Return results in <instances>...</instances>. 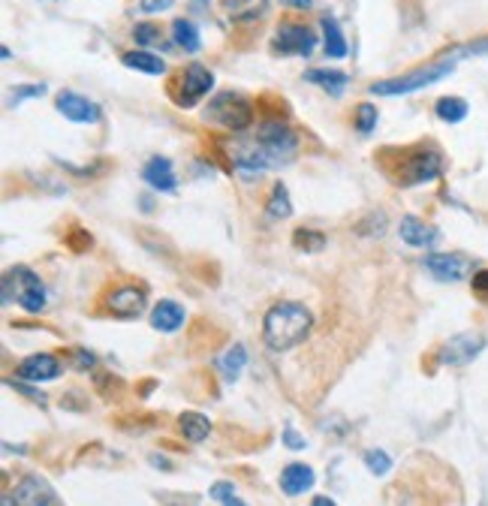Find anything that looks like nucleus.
Instances as JSON below:
<instances>
[{
    "label": "nucleus",
    "instance_id": "1",
    "mask_svg": "<svg viewBox=\"0 0 488 506\" xmlns=\"http://www.w3.org/2000/svg\"><path fill=\"white\" fill-rule=\"evenodd\" d=\"M311 325H314V316L305 305L277 302L262 316V341L268 343V350L286 352L298 347L311 334Z\"/></svg>",
    "mask_w": 488,
    "mask_h": 506
},
{
    "label": "nucleus",
    "instance_id": "2",
    "mask_svg": "<svg viewBox=\"0 0 488 506\" xmlns=\"http://www.w3.org/2000/svg\"><path fill=\"white\" fill-rule=\"evenodd\" d=\"M452 70H455V61L440 58V61H431L428 67L413 70V72H404V76H398V79H383V81H374V85H371V94H374V97H398V94H413V90L428 88V85H434V81L446 79Z\"/></svg>",
    "mask_w": 488,
    "mask_h": 506
},
{
    "label": "nucleus",
    "instance_id": "3",
    "mask_svg": "<svg viewBox=\"0 0 488 506\" xmlns=\"http://www.w3.org/2000/svg\"><path fill=\"white\" fill-rule=\"evenodd\" d=\"M22 305L27 314H40L45 307V286L31 268L15 266L4 277V305Z\"/></svg>",
    "mask_w": 488,
    "mask_h": 506
},
{
    "label": "nucleus",
    "instance_id": "4",
    "mask_svg": "<svg viewBox=\"0 0 488 506\" xmlns=\"http://www.w3.org/2000/svg\"><path fill=\"white\" fill-rule=\"evenodd\" d=\"M205 117H211L232 133H244L253 124V103L239 90H223L208 103Z\"/></svg>",
    "mask_w": 488,
    "mask_h": 506
},
{
    "label": "nucleus",
    "instance_id": "5",
    "mask_svg": "<svg viewBox=\"0 0 488 506\" xmlns=\"http://www.w3.org/2000/svg\"><path fill=\"white\" fill-rule=\"evenodd\" d=\"M211 88H214L211 70L202 67V63H187V67L178 72L175 85L169 88V97L175 99V106L190 108V106H196L202 97L211 94Z\"/></svg>",
    "mask_w": 488,
    "mask_h": 506
},
{
    "label": "nucleus",
    "instance_id": "6",
    "mask_svg": "<svg viewBox=\"0 0 488 506\" xmlns=\"http://www.w3.org/2000/svg\"><path fill=\"white\" fill-rule=\"evenodd\" d=\"M262 148V154L271 160V166H277L280 160H289L296 154L298 148V139H296V133L289 130L286 124H280V121H266V124H259V130H257V139H253Z\"/></svg>",
    "mask_w": 488,
    "mask_h": 506
},
{
    "label": "nucleus",
    "instance_id": "7",
    "mask_svg": "<svg viewBox=\"0 0 488 506\" xmlns=\"http://www.w3.org/2000/svg\"><path fill=\"white\" fill-rule=\"evenodd\" d=\"M271 49L277 54H298V58H311L316 49V36L307 24L298 22H280L275 31V42Z\"/></svg>",
    "mask_w": 488,
    "mask_h": 506
},
{
    "label": "nucleus",
    "instance_id": "8",
    "mask_svg": "<svg viewBox=\"0 0 488 506\" xmlns=\"http://www.w3.org/2000/svg\"><path fill=\"white\" fill-rule=\"evenodd\" d=\"M440 172H443V157L437 148H416L407 157V169L401 172L398 184H425V181L437 178Z\"/></svg>",
    "mask_w": 488,
    "mask_h": 506
},
{
    "label": "nucleus",
    "instance_id": "9",
    "mask_svg": "<svg viewBox=\"0 0 488 506\" xmlns=\"http://www.w3.org/2000/svg\"><path fill=\"white\" fill-rule=\"evenodd\" d=\"M485 347V338L483 334H474V332H461L455 338H449L446 343L440 347V365H449V368H458V365H470L479 352Z\"/></svg>",
    "mask_w": 488,
    "mask_h": 506
},
{
    "label": "nucleus",
    "instance_id": "10",
    "mask_svg": "<svg viewBox=\"0 0 488 506\" xmlns=\"http://www.w3.org/2000/svg\"><path fill=\"white\" fill-rule=\"evenodd\" d=\"M54 106H58V112L67 121H76V124H97L99 115H103V108L94 99H88L85 94H76V90H61L54 97Z\"/></svg>",
    "mask_w": 488,
    "mask_h": 506
},
{
    "label": "nucleus",
    "instance_id": "11",
    "mask_svg": "<svg viewBox=\"0 0 488 506\" xmlns=\"http://www.w3.org/2000/svg\"><path fill=\"white\" fill-rule=\"evenodd\" d=\"M9 494H13V501L18 506H58V494H54V488L45 483L42 476H33V473L18 479V485Z\"/></svg>",
    "mask_w": 488,
    "mask_h": 506
},
{
    "label": "nucleus",
    "instance_id": "12",
    "mask_svg": "<svg viewBox=\"0 0 488 506\" xmlns=\"http://www.w3.org/2000/svg\"><path fill=\"white\" fill-rule=\"evenodd\" d=\"M106 307L117 320H136L148 307V295H145L142 286H121L106 298Z\"/></svg>",
    "mask_w": 488,
    "mask_h": 506
},
{
    "label": "nucleus",
    "instance_id": "13",
    "mask_svg": "<svg viewBox=\"0 0 488 506\" xmlns=\"http://www.w3.org/2000/svg\"><path fill=\"white\" fill-rule=\"evenodd\" d=\"M15 374L18 380H24V383H49V380H58L61 361L49 356V352H33V356L18 361Z\"/></svg>",
    "mask_w": 488,
    "mask_h": 506
},
{
    "label": "nucleus",
    "instance_id": "14",
    "mask_svg": "<svg viewBox=\"0 0 488 506\" xmlns=\"http://www.w3.org/2000/svg\"><path fill=\"white\" fill-rule=\"evenodd\" d=\"M425 268L437 280H449L452 284V280L467 277L470 259L461 257V253H428V257H425Z\"/></svg>",
    "mask_w": 488,
    "mask_h": 506
},
{
    "label": "nucleus",
    "instance_id": "15",
    "mask_svg": "<svg viewBox=\"0 0 488 506\" xmlns=\"http://www.w3.org/2000/svg\"><path fill=\"white\" fill-rule=\"evenodd\" d=\"M142 181H148L151 190H160V193H172L178 187L175 169H172L169 157H151L142 169Z\"/></svg>",
    "mask_w": 488,
    "mask_h": 506
},
{
    "label": "nucleus",
    "instance_id": "16",
    "mask_svg": "<svg viewBox=\"0 0 488 506\" xmlns=\"http://www.w3.org/2000/svg\"><path fill=\"white\" fill-rule=\"evenodd\" d=\"M316 483V473H314V467H307V464H286L284 470H280V492H284L286 497H298V494H305V492H311Z\"/></svg>",
    "mask_w": 488,
    "mask_h": 506
},
{
    "label": "nucleus",
    "instance_id": "17",
    "mask_svg": "<svg viewBox=\"0 0 488 506\" xmlns=\"http://www.w3.org/2000/svg\"><path fill=\"white\" fill-rule=\"evenodd\" d=\"M398 232H401V241H407L410 248H431V244H437V239H440V232L434 230V226H428L413 214L404 217L401 226H398Z\"/></svg>",
    "mask_w": 488,
    "mask_h": 506
},
{
    "label": "nucleus",
    "instance_id": "18",
    "mask_svg": "<svg viewBox=\"0 0 488 506\" xmlns=\"http://www.w3.org/2000/svg\"><path fill=\"white\" fill-rule=\"evenodd\" d=\"M151 325L163 334H172L178 332L181 325H184V307L178 302H172V298H163V302L154 305L151 311Z\"/></svg>",
    "mask_w": 488,
    "mask_h": 506
},
{
    "label": "nucleus",
    "instance_id": "19",
    "mask_svg": "<svg viewBox=\"0 0 488 506\" xmlns=\"http://www.w3.org/2000/svg\"><path fill=\"white\" fill-rule=\"evenodd\" d=\"M323 49L329 58H347V40H343V31L338 24V18L323 15Z\"/></svg>",
    "mask_w": 488,
    "mask_h": 506
},
{
    "label": "nucleus",
    "instance_id": "20",
    "mask_svg": "<svg viewBox=\"0 0 488 506\" xmlns=\"http://www.w3.org/2000/svg\"><path fill=\"white\" fill-rule=\"evenodd\" d=\"M178 428H181V434H184V440L202 443L208 434H211V422H208V416H202V413L187 410L178 416Z\"/></svg>",
    "mask_w": 488,
    "mask_h": 506
},
{
    "label": "nucleus",
    "instance_id": "21",
    "mask_svg": "<svg viewBox=\"0 0 488 506\" xmlns=\"http://www.w3.org/2000/svg\"><path fill=\"white\" fill-rule=\"evenodd\" d=\"M172 36H175V45L184 49L187 54H196L202 49V36H199V27L190 22V18H175L172 22Z\"/></svg>",
    "mask_w": 488,
    "mask_h": 506
},
{
    "label": "nucleus",
    "instance_id": "22",
    "mask_svg": "<svg viewBox=\"0 0 488 506\" xmlns=\"http://www.w3.org/2000/svg\"><path fill=\"white\" fill-rule=\"evenodd\" d=\"M305 81H311V85H320L323 90H329V94H343V88H347V72H341V70H307L305 72Z\"/></svg>",
    "mask_w": 488,
    "mask_h": 506
},
{
    "label": "nucleus",
    "instance_id": "23",
    "mask_svg": "<svg viewBox=\"0 0 488 506\" xmlns=\"http://www.w3.org/2000/svg\"><path fill=\"white\" fill-rule=\"evenodd\" d=\"M121 61H124V67L148 72V76H163V72H166V61H160L157 54H151V52H139V49L127 52Z\"/></svg>",
    "mask_w": 488,
    "mask_h": 506
},
{
    "label": "nucleus",
    "instance_id": "24",
    "mask_svg": "<svg viewBox=\"0 0 488 506\" xmlns=\"http://www.w3.org/2000/svg\"><path fill=\"white\" fill-rule=\"evenodd\" d=\"M434 112H437L440 121L458 124V121H465V117H467L470 106H467V99H461V97H440L437 103H434Z\"/></svg>",
    "mask_w": 488,
    "mask_h": 506
},
{
    "label": "nucleus",
    "instance_id": "25",
    "mask_svg": "<svg viewBox=\"0 0 488 506\" xmlns=\"http://www.w3.org/2000/svg\"><path fill=\"white\" fill-rule=\"evenodd\" d=\"M217 365H221V374H223L226 380H239V374L244 370V365H248V350H244L241 343H235L232 350L223 352Z\"/></svg>",
    "mask_w": 488,
    "mask_h": 506
},
{
    "label": "nucleus",
    "instance_id": "26",
    "mask_svg": "<svg viewBox=\"0 0 488 506\" xmlns=\"http://www.w3.org/2000/svg\"><path fill=\"white\" fill-rule=\"evenodd\" d=\"M268 214L277 217V220H286L289 214H293V202H289V193L284 184H275L268 196Z\"/></svg>",
    "mask_w": 488,
    "mask_h": 506
},
{
    "label": "nucleus",
    "instance_id": "27",
    "mask_svg": "<svg viewBox=\"0 0 488 506\" xmlns=\"http://www.w3.org/2000/svg\"><path fill=\"white\" fill-rule=\"evenodd\" d=\"M365 467L374 476H386L389 470H392V458H389L383 449H368L365 452Z\"/></svg>",
    "mask_w": 488,
    "mask_h": 506
},
{
    "label": "nucleus",
    "instance_id": "28",
    "mask_svg": "<svg viewBox=\"0 0 488 506\" xmlns=\"http://www.w3.org/2000/svg\"><path fill=\"white\" fill-rule=\"evenodd\" d=\"M479 54H488V36L476 42H467V45H458V49H452L446 58L449 61H461V58H479Z\"/></svg>",
    "mask_w": 488,
    "mask_h": 506
},
{
    "label": "nucleus",
    "instance_id": "29",
    "mask_svg": "<svg viewBox=\"0 0 488 506\" xmlns=\"http://www.w3.org/2000/svg\"><path fill=\"white\" fill-rule=\"evenodd\" d=\"M133 40L136 45H157L160 42V27L151 22H139L133 27Z\"/></svg>",
    "mask_w": 488,
    "mask_h": 506
},
{
    "label": "nucleus",
    "instance_id": "30",
    "mask_svg": "<svg viewBox=\"0 0 488 506\" xmlns=\"http://www.w3.org/2000/svg\"><path fill=\"white\" fill-rule=\"evenodd\" d=\"M296 248H305L307 253H316V250H323V244L325 239L320 232H314V230H296Z\"/></svg>",
    "mask_w": 488,
    "mask_h": 506
},
{
    "label": "nucleus",
    "instance_id": "31",
    "mask_svg": "<svg viewBox=\"0 0 488 506\" xmlns=\"http://www.w3.org/2000/svg\"><path fill=\"white\" fill-rule=\"evenodd\" d=\"M356 126H359V133H371L377 126V106H371V103H361L356 108Z\"/></svg>",
    "mask_w": 488,
    "mask_h": 506
},
{
    "label": "nucleus",
    "instance_id": "32",
    "mask_svg": "<svg viewBox=\"0 0 488 506\" xmlns=\"http://www.w3.org/2000/svg\"><path fill=\"white\" fill-rule=\"evenodd\" d=\"M208 497L217 501V503H226L230 497H235V485L226 483V479H221V483H214L211 488H208Z\"/></svg>",
    "mask_w": 488,
    "mask_h": 506
},
{
    "label": "nucleus",
    "instance_id": "33",
    "mask_svg": "<svg viewBox=\"0 0 488 506\" xmlns=\"http://www.w3.org/2000/svg\"><path fill=\"white\" fill-rule=\"evenodd\" d=\"M42 94H45V85H24V88H18L15 94H13V103L18 106L27 97H42Z\"/></svg>",
    "mask_w": 488,
    "mask_h": 506
},
{
    "label": "nucleus",
    "instance_id": "34",
    "mask_svg": "<svg viewBox=\"0 0 488 506\" xmlns=\"http://www.w3.org/2000/svg\"><path fill=\"white\" fill-rule=\"evenodd\" d=\"M284 443L289 449H305L307 446V440L302 437V434H296L293 425H286V428H284Z\"/></svg>",
    "mask_w": 488,
    "mask_h": 506
},
{
    "label": "nucleus",
    "instance_id": "35",
    "mask_svg": "<svg viewBox=\"0 0 488 506\" xmlns=\"http://www.w3.org/2000/svg\"><path fill=\"white\" fill-rule=\"evenodd\" d=\"M474 293H476L479 298H485V302H488V268L476 271V275H474Z\"/></svg>",
    "mask_w": 488,
    "mask_h": 506
},
{
    "label": "nucleus",
    "instance_id": "36",
    "mask_svg": "<svg viewBox=\"0 0 488 506\" xmlns=\"http://www.w3.org/2000/svg\"><path fill=\"white\" fill-rule=\"evenodd\" d=\"M172 6V0H139V9L142 13H166V9Z\"/></svg>",
    "mask_w": 488,
    "mask_h": 506
},
{
    "label": "nucleus",
    "instance_id": "37",
    "mask_svg": "<svg viewBox=\"0 0 488 506\" xmlns=\"http://www.w3.org/2000/svg\"><path fill=\"white\" fill-rule=\"evenodd\" d=\"M280 4L284 6H293V9H307L314 4V0H280Z\"/></svg>",
    "mask_w": 488,
    "mask_h": 506
},
{
    "label": "nucleus",
    "instance_id": "38",
    "mask_svg": "<svg viewBox=\"0 0 488 506\" xmlns=\"http://www.w3.org/2000/svg\"><path fill=\"white\" fill-rule=\"evenodd\" d=\"M311 506H338V503H334L332 497H323V494H320V497H314Z\"/></svg>",
    "mask_w": 488,
    "mask_h": 506
},
{
    "label": "nucleus",
    "instance_id": "39",
    "mask_svg": "<svg viewBox=\"0 0 488 506\" xmlns=\"http://www.w3.org/2000/svg\"><path fill=\"white\" fill-rule=\"evenodd\" d=\"M221 506H248V503H241L239 497H230V501H226V503H221Z\"/></svg>",
    "mask_w": 488,
    "mask_h": 506
},
{
    "label": "nucleus",
    "instance_id": "40",
    "mask_svg": "<svg viewBox=\"0 0 488 506\" xmlns=\"http://www.w3.org/2000/svg\"><path fill=\"white\" fill-rule=\"evenodd\" d=\"M0 506H18V503L13 501V494H4V501H0Z\"/></svg>",
    "mask_w": 488,
    "mask_h": 506
},
{
    "label": "nucleus",
    "instance_id": "41",
    "mask_svg": "<svg viewBox=\"0 0 488 506\" xmlns=\"http://www.w3.org/2000/svg\"><path fill=\"white\" fill-rule=\"evenodd\" d=\"M223 4H226V6H239L241 0H223Z\"/></svg>",
    "mask_w": 488,
    "mask_h": 506
}]
</instances>
